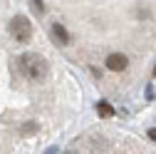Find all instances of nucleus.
Listing matches in <instances>:
<instances>
[{"label": "nucleus", "mask_w": 156, "mask_h": 154, "mask_svg": "<svg viewBox=\"0 0 156 154\" xmlns=\"http://www.w3.org/2000/svg\"><path fill=\"white\" fill-rule=\"evenodd\" d=\"M17 65H20V72L32 82L45 80V75H47V65L40 55H20L17 57Z\"/></svg>", "instance_id": "f257e3e1"}, {"label": "nucleus", "mask_w": 156, "mask_h": 154, "mask_svg": "<svg viewBox=\"0 0 156 154\" xmlns=\"http://www.w3.org/2000/svg\"><path fill=\"white\" fill-rule=\"evenodd\" d=\"M10 35H12V40H17V42H27L32 37V23L27 20V17H23V15L12 17L10 20Z\"/></svg>", "instance_id": "f03ea898"}, {"label": "nucleus", "mask_w": 156, "mask_h": 154, "mask_svg": "<svg viewBox=\"0 0 156 154\" xmlns=\"http://www.w3.org/2000/svg\"><path fill=\"white\" fill-rule=\"evenodd\" d=\"M126 65H129V60H126V55H122V52H112V55L107 57V67H109L112 72H124Z\"/></svg>", "instance_id": "7ed1b4c3"}, {"label": "nucleus", "mask_w": 156, "mask_h": 154, "mask_svg": "<svg viewBox=\"0 0 156 154\" xmlns=\"http://www.w3.org/2000/svg\"><path fill=\"white\" fill-rule=\"evenodd\" d=\"M52 37H55L57 45H67V42H69V32L65 30L62 23H55V25H52Z\"/></svg>", "instance_id": "20e7f679"}, {"label": "nucleus", "mask_w": 156, "mask_h": 154, "mask_svg": "<svg viewBox=\"0 0 156 154\" xmlns=\"http://www.w3.org/2000/svg\"><path fill=\"white\" fill-rule=\"evenodd\" d=\"M89 147H92L97 154H99V152L107 149V139H102V137H92V139H89Z\"/></svg>", "instance_id": "39448f33"}, {"label": "nucleus", "mask_w": 156, "mask_h": 154, "mask_svg": "<svg viewBox=\"0 0 156 154\" xmlns=\"http://www.w3.org/2000/svg\"><path fill=\"white\" fill-rule=\"evenodd\" d=\"M97 112H99L102 117H112V114H114V107H112L109 102H99V105H97Z\"/></svg>", "instance_id": "423d86ee"}, {"label": "nucleus", "mask_w": 156, "mask_h": 154, "mask_svg": "<svg viewBox=\"0 0 156 154\" xmlns=\"http://www.w3.org/2000/svg\"><path fill=\"white\" fill-rule=\"evenodd\" d=\"M32 5H35L37 13H42V10H45V3H42V0H32Z\"/></svg>", "instance_id": "0eeeda50"}, {"label": "nucleus", "mask_w": 156, "mask_h": 154, "mask_svg": "<svg viewBox=\"0 0 156 154\" xmlns=\"http://www.w3.org/2000/svg\"><path fill=\"white\" fill-rule=\"evenodd\" d=\"M149 139H154V142H156V127H151V129H149Z\"/></svg>", "instance_id": "6e6552de"}, {"label": "nucleus", "mask_w": 156, "mask_h": 154, "mask_svg": "<svg viewBox=\"0 0 156 154\" xmlns=\"http://www.w3.org/2000/svg\"><path fill=\"white\" fill-rule=\"evenodd\" d=\"M65 154H77V152H65Z\"/></svg>", "instance_id": "1a4fd4ad"}]
</instances>
